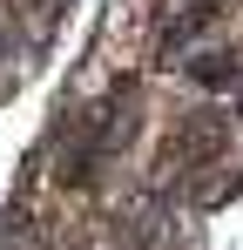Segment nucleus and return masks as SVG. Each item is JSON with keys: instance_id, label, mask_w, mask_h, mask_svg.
<instances>
[{"instance_id": "obj_1", "label": "nucleus", "mask_w": 243, "mask_h": 250, "mask_svg": "<svg viewBox=\"0 0 243 250\" xmlns=\"http://www.w3.org/2000/svg\"><path fill=\"white\" fill-rule=\"evenodd\" d=\"M182 82L202 88V95H216V88H243V54H237V47H202V54H189Z\"/></svg>"}]
</instances>
